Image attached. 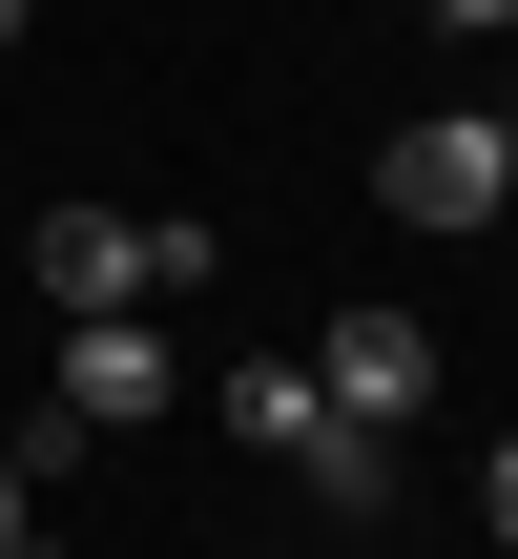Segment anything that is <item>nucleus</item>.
Returning a JSON list of instances; mask_svg holds the SVG:
<instances>
[{
    "label": "nucleus",
    "mask_w": 518,
    "mask_h": 559,
    "mask_svg": "<svg viewBox=\"0 0 518 559\" xmlns=\"http://www.w3.org/2000/svg\"><path fill=\"white\" fill-rule=\"evenodd\" d=\"M21 270H42V311H166V290H208V228H145V207H42V228H21Z\"/></svg>",
    "instance_id": "obj_1"
},
{
    "label": "nucleus",
    "mask_w": 518,
    "mask_h": 559,
    "mask_svg": "<svg viewBox=\"0 0 518 559\" xmlns=\"http://www.w3.org/2000/svg\"><path fill=\"white\" fill-rule=\"evenodd\" d=\"M374 187H395V228H498V207H518V145L478 124V104H415Z\"/></svg>",
    "instance_id": "obj_2"
},
{
    "label": "nucleus",
    "mask_w": 518,
    "mask_h": 559,
    "mask_svg": "<svg viewBox=\"0 0 518 559\" xmlns=\"http://www.w3.org/2000/svg\"><path fill=\"white\" fill-rule=\"evenodd\" d=\"M311 394H332V415H374V436H395V415H415V394H436V332H415V311H332V353H311Z\"/></svg>",
    "instance_id": "obj_3"
},
{
    "label": "nucleus",
    "mask_w": 518,
    "mask_h": 559,
    "mask_svg": "<svg viewBox=\"0 0 518 559\" xmlns=\"http://www.w3.org/2000/svg\"><path fill=\"white\" fill-rule=\"evenodd\" d=\"M62 415H83V436L166 415V332H145V311H62Z\"/></svg>",
    "instance_id": "obj_4"
},
{
    "label": "nucleus",
    "mask_w": 518,
    "mask_h": 559,
    "mask_svg": "<svg viewBox=\"0 0 518 559\" xmlns=\"http://www.w3.org/2000/svg\"><path fill=\"white\" fill-rule=\"evenodd\" d=\"M291 477H311L332 519H395V436H374V415H311V436H291Z\"/></svg>",
    "instance_id": "obj_5"
},
{
    "label": "nucleus",
    "mask_w": 518,
    "mask_h": 559,
    "mask_svg": "<svg viewBox=\"0 0 518 559\" xmlns=\"http://www.w3.org/2000/svg\"><path fill=\"white\" fill-rule=\"evenodd\" d=\"M311 415H332V394H311V373H228V436H249V456H291V436H311Z\"/></svg>",
    "instance_id": "obj_6"
},
{
    "label": "nucleus",
    "mask_w": 518,
    "mask_h": 559,
    "mask_svg": "<svg viewBox=\"0 0 518 559\" xmlns=\"http://www.w3.org/2000/svg\"><path fill=\"white\" fill-rule=\"evenodd\" d=\"M436 21H457V41H518V0H436Z\"/></svg>",
    "instance_id": "obj_7"
},
{
    "label": "nucleus",
    "mask_w": 518,
    "mask_h": 559,
    "mask_svg": "<svg viewBox=\"0 0 518 559\" xmlns=\"http://www.w3.org/2000/svg\"><path fill=\"white\" fill-rule=\"evenodd\" d=\"M478 498H498V539H518V436H498V477H478Z\"/></svg>",
    "instance_id": "obj_8"
},
{
    "label": "nucleus",
    "mask_w": 518,
    "mask_h": 559,
    "mask_svg": "<svg viewBox=\"0 0 518 559\" xmlns=\"http://www.w3.org/2000/svg\"><path fill=\"white\" fill-rule=\"evenodd\" d=\"M0 539H21V456H0Z\"/></svg>",
    "instance_id": "obj_9"
},
{
    "label": "nucleus",
    "mask_w": 518,
    "mask_h": 559,
    "mask_svg": "<svg viewBox=\"0 0 518 559\" xmlns=\"http://www.w3.org/2000/svg\"><path fill=\"white\" fill-rule=\"evenodd\" d=\"M0 559H62V539H42V519H21V539H0Z\"/></svg>",
    "instance_id": "obj_10"
},
{
    "label": "nucleus",
    "mask_w": 518,
    "mask_h": 559,
    "mask_svg": "<svg viewBox=\"0 0 518 559\" xmlns=\"http://www.w3.org/2000/svg\"><path fill=\"white\" fill-rule=\"evenodd\" d=\"M0 41H21V0H0Z\"/></svg>",
    "instance_id": "obj_11"
},
{
    "label": "nucleus",
    "mask_w": 518,
    "mask_h": 559,
    "mask_svg": "<svg viewBox=\"0 0 518 559\" xmlns=\"http://www.w3.org/2000/svg\"><path fill=\"white\" fill-rule=\"evenodd\" d=\"M498 145H518V104H498Z\"/></svg>",
    "instance_id": "obj_12"
},
{
    "label": "nucleus",
    "mask_w": 518,
    "mask_h": 559,
    "mask_svg": "<svg viewBox=\"0 0 518 559\" xmlns=\"http://www.w3.org/2000/svg\"><path fill=\"white\" fill-rule=\"evenodd\" d=\"M498 559H518V539H498Z\"/></svg>",
    "instance_id": "obj_13"
}]
</instances>
